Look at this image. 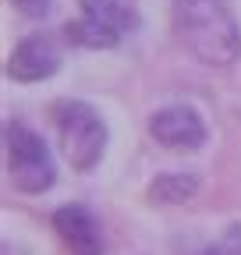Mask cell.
I'll return each instance as SVG.
<instances>
[{"mask_svg": "<svg viewBox=\"0 0 241 255\" xmlns=\"http://www.w3.org/2000/svg\"><path fill=\"white\" fill-rule=\"evenodd\" d=\"M64 39L71 46H82V50H114L120 43V32H114L93 18H75L64 25Z\"/></svg>", "mask_w": 241, "mask_h": 255, "instance_id": "9", "label": "cell"}, {"mask_svg": "<svg viewBox=\"0 0 241 255\" xmlns=\"http://www.w3.org/2000/svg\"><path fill=\"white\" fill-rule=\"evenodd\" d=\"M53 231L68 245L71 255H103V231L100 220L85 206H60L53 213Z\"/></svg>", "mask_w": 241, "mask_h": 255, "instance_id": "6", "label": "cell"}, {"mask_svg": "<svg viewBox=\"0 0 241 255\" xmlns=\"http://www.w3.org/2000/svg\"><path fill=\"white\" fill-rule=\"evenodd\" d=\"M53 128H57L60 152L71 163V170H78V174L96 170V163L107 152L103 117L82 100H57L53 103Z\"/></svg>", "mask_w": 241, "mask_h": 255, "instance_id": "2", "label": "cell"}, {"mask_svg": "<svg viewBox=\"0 0 241 255\" xmlns=\"http://www.w3.org/2000/svg\"><path fill=\"white\" fill-rule=\"evenodd\" d=\"M199 195V177L195 174H160L153 177L145 199L153 206H185Z\"/></svg>", "mask_w": 241, "mask_h": 255, "instance_id": "7", "label": "cell"}, {"mask_svg": "<svg viewBox=\"0 0 241 255\" xmlns=\"http://www.w3.org/2000/svg\"><path fill=\"white\" fill-rule=\"evenodd\" d=\"M78 7L85 18L120 32V36L135 28V4L131 0H78Z\"/></svg>", "mask_w": 241, "mask_h": 255, "instance_id": "8", "label": "cell"}, {"mask_svg": "<svg viewBox=\"0 0 241 255\" xmlns=\"http://www.w3.org/2000/svg\"><path fill=\"white\" fill-rule=\"evenodd\" d=\"M4 149H7V174L18 191L39 195L57 184V163L50 145L21 121L4 124Z\"/></svg>", "mask_w": 241, "mask_h": 255, "instance_id": "3", "label": "cell"}, {"mask_svg": "<svg viewBox=\"0 0 241 255\" xmlns=\"http://www.w3.org/2000/svg\"><path fill=\"white\" fill-rule=\"evenodd\" d=\"M25 18H46L53 11V0H11Z\"/></svg>", "mask_w": 241, "mask_h": 255, "instance_id": "11", "label": "cell"}, {"mask_svg": "<svg viewBox=\"0 0 241 255\" xmlns=\"http://www.w3.org/2000/svg\"><path fill=\"white\" fill-rule=\"evenodd\" d=\"M64 64V50L57 46V39L50 32H32V36L18 39V46L7 57V78L32 85V82H46L60 71Z\"/></svg>", "mask_w": 241, "mask_h": 255, "instance_id": "5", "label": "cell"}, {"mask_svg": "<svg viewBox=\"0 0 241 255\" xmlns=\"http://www.w3.org/2000/svg\"><path fill=\"white\" fill-rule=\"evenodd\" d=\"M149 135H153V142H160L170 152H195V149L206 145L209 128H206V121L199 117L195 107L174 103V107H163L149 117Z\"/></svg>", "mask_w": 241, "mask_h": 255, "instance_id": "4", "label": "cell"}, {"mask_svg": "<svg viewBox=\"0 0 241 255\" xmlns=\"http://www.w3.org/2000/svg\"><path fill=\"white\" fill-rule=\"evenodd\" d=\"M174 32L209 68H227L241 57V32L224 0H174Z\"/></svg>", "mask_w": 241, "mask_h": 255, "instance_id": "1", "label": "cell"}, {"mask_svg": "<svg viewBox=\"0 0 241 255\" xmlns=\"http://www.w3.org/2000/svg\"><path fill=\"white\" fill-rule=\"evenodd\" d=\"M206 255H241V227H227V234L213 248H206Z\"/></svg>", "mask_w": 241, "mask_h": 255, "instance_id": "10", "label": "cell"}]
</instances>
